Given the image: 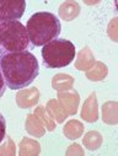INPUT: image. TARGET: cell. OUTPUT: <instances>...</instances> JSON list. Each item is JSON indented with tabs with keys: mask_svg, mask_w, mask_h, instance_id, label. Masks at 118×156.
<instances>
[{
	"mask_svg": "<svg viewBox=\"0 0 118 156\" xmlns=\"http://www.w3.org/2000/svg\"><path fill=\"white\" fill-rule=\"evenodd\" d=\"M0 71L10 90H20L30 86L37 79L39 64L28 51L5 53L0 57Z\"/></svg>",
	"mask_w": 118,
	"mask_h": 156,
	"instance_id": "1",
	"label": "cell"
},
{
	"mask_svg": "<svg viewBox=\"0 0 118 156\" xmlns=\"http://www.w3.org/2000/svg\"><path fill=\"white\" fill-rule=\"evenodd\" d=\"M26 30L30 37V43L34 47H43L59 37L62 23L57 15L48 11H41L33 14L28 19Z\"/></svg>",
	"mask_w": 118,
	"mask_h": 156,
	"instance_id": "2",
	"label": "cell"
},
{
	"mask_svg": "<svg viewBox=\"0 0 118 156\" xmlns=\"http://www.w3.org/2000/svg\"><path fill=\"white\" fill-rule=\"evenodd\" d=\"M0 48L5 53L23 52L30 48V37L19 20L0 22Z\"/></svg>",
	"mask_w": 118,
	"mask_h": 156,
	"instance_id": "3",
	"label": "cell"
},
{
	"mask_svg": "<svg viewBox=\"0 0 118 156\" xmlns=\"http://www.w3.org/2000/svg\"><path fill=\"white\" fill-rule=\"evenodd\" d=\"M75 46L69 40H57L42 47V59L47 68L60 69L68 66L75 58Z\"/></svg>",
	"mask_w": 118,
	"mask_h": 156,
	"instance_id": "4",
	"label": "cell"
},
{
	"mask_svg": "<svg viewBox=\"0 0 118 156\" xmlns=\"http://www.w3.org/2000/svg\"><path fill=\"white\" fill-rule=\"evenodd\" d=\"M25 10V0H0V22L19 20L23 16Z\"/></svg>",
	"mask_w": 118,
	"mask_h": 156,
	"instance_id": "5",
	"label": "cell"
},
{
	"mask_svg": "<svg viewBox=\"0 0 118 156\" xmlns=\"http://www.w3.org/2000/svg\"><path fill=\"white\" fill-rule=\"evenodd\" d=\"M5 135H6V121L4 115L0 113V144L5 139Z\"/></svg>",
	"mask_w": 118,
	"mask_h": 156,
	"instance_id": "6",
	"label": "cell"
},
{
	"mask_svg": "<svg viewBox=\"0 0 118 156\" xmlns=\"http://www.w3.org/2000/svg\"><path fill=\"white\" fill-rule=\"evenodd\" d=\"M6 84H5V80H4V76L2 74V71H0V97H3L5 91H6Z\"/></svg>",
	"mask_w": 118,
	"mask_h": 156,
	"instance_id": "7",
	"label": "cell"
},
{
	"mask_svg": "<svg viewBox=\"0 0 118 156\" xmlns=\"http://www.w3.org/2000/svg\"><path fill=\"white\" fill-rule=\"evenodd\" d=\"M2 54H3V51H2V48H0V57H2Z\"/></svg>",
	"mask_w": 118,
	"mask_h": 156,
	"instance_id": "8",
	"label": "cell"
}]
</instances>
